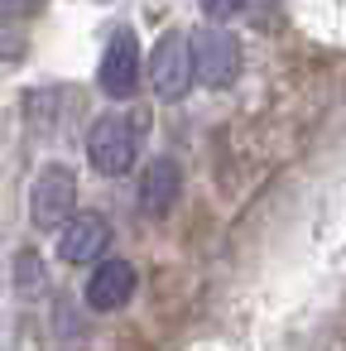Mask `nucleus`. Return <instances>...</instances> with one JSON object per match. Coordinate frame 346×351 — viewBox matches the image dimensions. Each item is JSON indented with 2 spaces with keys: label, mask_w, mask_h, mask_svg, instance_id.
Segmentation results:
<instances>
[{
  "label": "nucleus",
  "mask_w": 346,
  "mask_h": 351,
  "mask_svg": "<svg viewBox=\"0 0 346 351\" xmlns=\"http://www.w3.org/2000/svg\"><path fill=\"white\" fill-rule=\"evenodd\" d=\"M193 58H197V77L207 87H231L240 77V44L231 29H197L193 34Z\"/></svg>",
  "instance_id": "obj_4"
},
{
  "label": "nucleus",
  "mask_w": 346,
  "mask_h": 351,
  "mask_svg": "<svg viewBox=\"0 0 346 351\" xmlns=\"http://www.w3.org/2000/svg\"><path fill=\"white\" fill-rule=\"evenodd\" d=\"M97 82H101V92L116 97V101H130V97L140 92V44H135L130 29H116V34H111V44H106V53H101Z\"/></svg>",
  "instance_id": "obj_5"
},
{
  "label": "nucleus",
  "mask_w": 346,
  "mask_h": 351,
  "mask_svg": "<svg viewBox=\"0 0 346 351\" xmlns=\"http://www.w3.org/2000/svg\"><path fill=\"white\" fill-rule=\"evenodd\" d=\"M140 135H145V116H125V111L101 116L87 130V159H92V169L106 173V178L130 173L135 154H140Z\"/></svg>",
  "instance_id": "obj_1"
},
{
  "label": "nucleus",
  "mask_w": 346,
  "mask_h": 351,
  "mask_svg": "<svg viewBox=\"0 0 346 351\" xmlns=\"http://www.w3.org/2000/svg\"><path fill=\"white\" fill-rule=\"evenodd\" d=\"M20 284H44V269H39V255H20Z\"/></svg>",
  "instance_id": "obj_10"
},
{
  "label": "nucleus",
  "mask_w": 346,
  "mask_h": 351,
  "mask_svg": "<svg viewBox=\"0 0 346 351\" xmlns=\"http://www.w3.org/2000/svg\"><path fill=\"white\" fill-rule=\"evenodd\" d=\"M29 217H34L39 231H63L77 217V178H73V169H63V164L39 169L34 193H29Z\"/></svg>",
  "instance_id": "obj_3"
},
{
  "label": "nucleus",
  "mask_w": 346,
  "mask_h": 351,
  "mask_svg": "<svg viewBox=\"0 0 346 351\" xmlns=\"http://www.w3.org/2000/svg\"><path fill=\"white\" fill-rule=\"evenodd\" d=\"M106 241H111L106 217H101V212H77V217L58 231V255H63L68 265H92V260H101Z\"/></svg>",
  "instance_id": "obj_6"
},
{
  "label": "nucleus",
  "mask_w": 346,
  "mask_h": 351,
  "mask_svg": "<svg viewBox=\"0 0 346 351\" xmlns=\"http://www.w3.org/2000/svg\"><path fill=\"white\" fill-rule=\"evenodd\" d=\"M0 15H5V10H0ZM20 49H25V34L10 29V25H0V58H15Z\"/></svg>",
  "instance_id": "obj_9"
},
{
  "label": "nucleus",
  "mask_w": 346,
  "mask_h": 351,
  "mask_svg": "<svg viewBox=\"0 0 346 351\" xmlns=\"http://www.w3.org/2000/svg\"><path fill=\"white\" fill-rule=\"evenodd\" d=\"M135 298V265L130 260H101L87 279V303L97 313H116Z\"/></svg>",
  "instance_id": "obj_7"
},
{
  "label": "nucleus",
  "mask_w": 346,
  "mask_h": 351,
  "mask_svg": "<svg viewBox=\"0 0 346 351\" xmlns=\"http://www.w3.org/2000/svg\"><path fill=\"white\" fill-rule=\"evenodd\" d=\"M207 15L212 20H236V15H245V5H207Z\"/></svg>",
  "instance_id": "obj_11"
},
{
  "label": "nucleus",
  "mask_w": 346,
  "mask_h": 351,
  "mask_svg": "<svg viewBox=\"0 0 346 351\" xmlns=\"http://www.w3.org/2000/svg\"><path fill=\"white\" fill-rule=\"evenodd\" d=\"M193 82H197L193 39H188L183 29H173V34H164V39L154 44V53H149V87H154V97L178 101V97H188Z\"/></svg>",
  "instance_id": "obj_2"
},
{
  "label": "nucleus",
  "mask_w": 346,
  "mask_h": 351,
  "mask_svg": "<svg viewBox=\"0 0 346 351\" xmlns=\"http://www.w3.org/2000/svg\"><path fill=\"white\" fill-rule=\"evenodd\" d=\"M178 188H183V173L173 159H149V169L140 173V207L149 217H164L173 202H178Z\"/></svg>",
  "instance_id": "obj_8"
}]
</instances>
